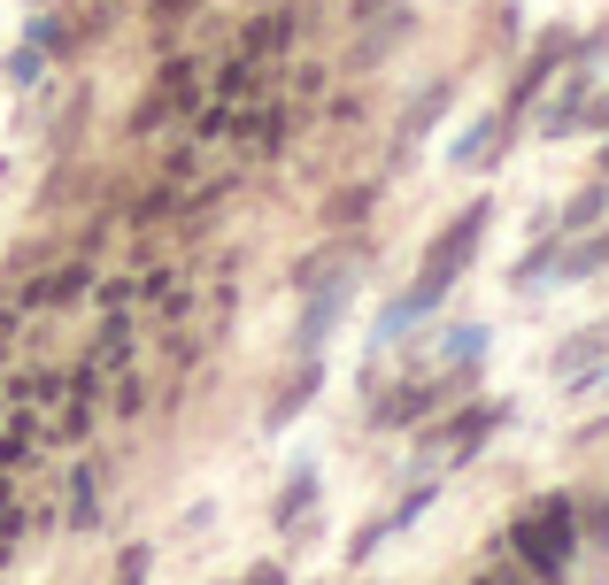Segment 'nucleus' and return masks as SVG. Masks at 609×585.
Returning a JSON list of instances; mask_svg holds the SVG:
<instances>
[{
    "instance_id": "11",
    "label": "nucleus",
    "mask_w": 609,
    "mask_h": 585,
    "mask_svg": "<svg viewBox=\"0 0 609 585\" xmlns=\"http://www.w3.org/2000/svg\"><path fill=\"white\" fill-rule=\"evenodd\" d=\"M148 578V547H124V571H116V585H140Z\"/></svg>"
},
{
    "instance_id": "14",
    "label": "nucleus",
    "mask_w": 609,
    "mask_h": 585,
    "mask_svg": "<svg viewBox=\"0 0 609 585\" xmlns=\"http://www.w3.org/2000/svg\"><path fill=\"white\" fill-rule=\"evenodd\" d=\"M23 462H31V447H23L16 432H8V439H0V470H23Z\"/></svg>"
},
{
    "instance_id": "2",
    "label": "nucleus",
    "mask_w": 609,
    "mask_h": 585,
    "mask_svg": "<svg viewBox=\"0 0 609 585\" xmlns=\"http://www.w3.org/2000/svg\"><path fill=\"white\" fill-rule=\"evenodd\" d=\"M478 239H486V208H463L456 224H448V232L433 239V255H425V278L409 286V300H402V316H409V308H433L440 292L456 286V270L470 263V247H478Z\"/></svg>"
},
{
    "instance_id": "7",
    "label": "nucleus",
    "mask_w": 609,
    "mask_h": 585,
    "mask_svg": "<svg viewBox=\"0 0 609 585\" xmlns=\"http://www.w3.org/2000/svg\"><path fill=\"white\" fill-rule=\"evenodd\" d=\"M124 355H132V331H124V324L109 316V331H101V347H93V362H124Z\"/></svg>"
},
{
    "instance_id": "3",
    "label": "nucleus",
    "mask_w": 609,
    "mask_h": 585,
    "mask_svg": "<svg viewBox=\"0 0 609 585\" xmlns=\"http://www.w3.org/2000/svg\"><path fill=\"white\" fill-rule=\"evenodd\" d=\"M93 393H101V362H85L70 378V401H62V432H85L93 424Z\"/></svg>"
},
{
    "instance_id": "1",
    "label": "nucleus",
    "mask_w": 609,
    "mask_h": 585,
    "mask_svg": "<svg viewBox=\"0 0 609 585\" xmlns=\"http://www.w3.org/2000/svg\"><path fill=\"white\" fill-rule=\"evenodd\" d=\"M509 547L525 555V571L540 585H556L564 563H571V501H540L532 516H517L509 524Z\"/></svg>"
},
{
    "instance_id": "5",
    "label": "nucleus",
    "mask_w": 609,
    "mask_h": 585,
    "mask_svg": "<svg viewBox=\"0 0 609 585\" xmlns=\"http://www.w3.org/2000/svg\"><path fill=\"white\" fill-rule=\"evenodd\" d=\"M216 93H224V101H247V93H255V62H247V54H232V62L216 70Z\"/></svg>"
},
{
    "instance_id": "10",
    "label": "nucleus",
    "mask_w": 609,
    "mask_h": 585,
    "mask_svg": "<svg viewBox=\"0 0 609 585\" xmlns=\"http://www.w3.org/2000/svg\"><path fill=\"white\" fill-rule=\"evenodd\" d=\"M193 8H201V0H148L154 23H177V16H193Z\"/></svg>"
},
{
    "instance_id": "9",
    "label": "nucleus",
    "mask_w": 609,
    "mask_h": 585,
    "mask_svg": "<svg viewBox=\"0 0 609 585\" xmlns=\"http://www.w3.org/2000/svg\"><path fill=\"white\" fill-rule=\"evenodd\" d=\"M140 401H148V386H140V378H124V386H116V417H140Z\"/></svg>"
},
{
    "instance_id": "16",
    "label": "nucleus",
    "mask_w": 609,
    "mask_h": 585,
    "mask_svg": "<svg viewBox=\"0 0 609 585\" xmlns=\"http://www.w3.org/2000/svg\"><path fill=\"white\" fill-rule=\"evenodd\" d=\"M247 585H278V571H255V578H247Z\"/></svg>"
},
{
    "instance_id": "12",
    "label": "nucleus",
    "mask_w": 609,
    "mask_h": 585,
    "mask_svg": "<svg viewBox=\"0 0 609 585\" xmlns=\"http://www.w3.org/2000/svg\"><path fill=\"white\" fill-rule=\"evenodd\" d=\"M232 124H240V116H232V109H209V116H201V140H224V132H232Z\"/></svg>"
},
{
    "instance_id": "15",
    "label": "nucleus",
    "mask_w": 609,
    "mask_h": 585,
    "mask_svg": "<svg viewBox=\"0 0 609 585\" xmlns=\"http://www.w3.org/2000/svg\"><path fill=\"white\" fill-rule=\"evenodd\" d=\"M478 585H540V578H517V571H478Z\"/></svg>"
},
{
    "instance_id": "8",
    "label": "nucleus",
    "mask_w": 609,
    "mask_h": 585,
    "mask_svg": "<svg viewBox=\"0 0 609 585\" xmlns=\"http://www.w3.org/2000/svg\"><path fill=\"white\" fill-rule=\"evenodd\" d=\"M70 509H78V524H93V470H78V485H70Z\"/></svg>"
},
{
    "instance_id": "13",
    "label": "nucleus",
    "mask_w": 609,
    "mask_h": 585,
    "mask_svg": "<svg viewBox=\"0 0 609 585\" xmlns=\"http://www.w3.org/2000/svg\"><path fill=\"white\" fill-rule=\"evenodd\" d=\"M363 201H371L363 185H355V193H339V201H332V224H347V216H363Z\"/></svg>"
},
{
    "instance_id": "6",
    "label": "nucleus",
    "mask_w": 609,
    "mask_h": 585,
    "mask_svg": "<svg viewBox=\"0 0 609 585\" xmlns=\"http://www.w3.org/2000/svg\"><path fill=\"white\" fill-rule=\"evenodd\" d=\"M85 278H93V270H85V263H70L62 278H47V286H39V300H78V292H85Z\"/></svg>"
},
{
    "instance_id": "4",
    "label": "nucleus",
    "mask_w": 609,
    "mask_h": 585,
    "mask_svg": "<svg viewBox=\"0 0 609 585\" xmlns=\"http://www.w3.org/2000/svg\"><path fill=\"white\" fill-rule=\"evenodd\" d=\"M286 39H294V16H255V31H247V62H255V54H278Z\"/></svg>"
}]
</instances>
